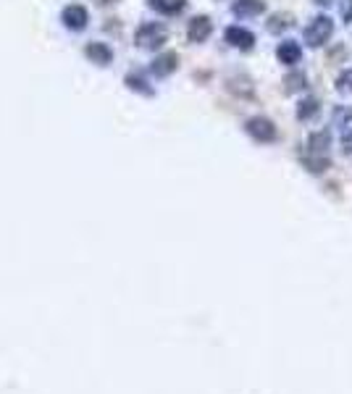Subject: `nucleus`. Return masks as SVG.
<instances>
[{"instance_id": "1", "label": "nucleus", "mask_w": 352, "mask_h": 394, "mask_svg": "<svg viewBox=\"0 0 352 394\" xmlns=\"http://www.w3.org/2000/svg\"><path fill=\"white\" fill-rule=\"evenodd\" d=\"M166 40H168V32H166L161 21H145L134 34V43L142 50H158V47H163Z\"/></svg>"}, {"instance_id": "2", "label": "nucleus", "mask_w": 352, "mask_h": 394, "mask_svg": "<svg viewBox=\"0 0 352 394\" xmlns=\"http://www.w3.org/2000/svg\"><path fill=\"white\" fill-rule=\"evenodd\" d=\"M334 34V19L331 16H316L313 21H310L308 27H305V32H302V37H305V43H308V47H321V45L329 43V37Z\"/></svg>"}, {"instance_id": "3", "label": "nucleus", "mask_w": 352, "mask_h": 394, "mask_svg": "<svg viewBox=\"0 0 352 394\" xmlns=\"http://www.w3.org/2000/svg\"><path fill=\"white\" fill-rule=\"evenodd\" d=\"M245 131H248L255 142H274V140H276V127H274V121H271V118H265V116L248 118Z\"/></svg>"}, {"instance_id": "4", "label": "nucleus", "mask_w": 352, "mask_h": 394, "mask_svg": "<svg viewBox=\"0 0 352 394\" xmlns=\"http://www.w3.org/2000/svg\"><path fill=\"white\" fill-rule=\"evenodd\" d=\"M60 21H63V27H66V30L82 32L85 27H87L89 14H87V8H82V6H76V3H74V6H66V8H63Z\"/></svg>"}, {"instance_id": "5", "label": "nucleus", "mask_w": 352, "mask_h": 394, "mask_svg": "<svg viewBox=\"0 0 352 394\" xmlns=\"http://www.w3.org/2000/svg\"><path fill=\"white\" fill-rule=\"evenodd\" d=\"M223 40L236 47V50H252L255 47V34L245 27H229V30L223 32Z\"/></svg>"}, {"instance_id": "6", "label": "nucleus", "mask_w": 352, "mask_h": 394, "mask_svg": "<svg viewBox=\"0 0 352 394\" xmlns=\"http://www.w3.org/2000/svg\"><path fill=\"white\" fill-rule=\"evenodd\" d=\"M276 58H279V63L292 69V66H297L302 61V47H300V43H294V40H284L276 47Z\"/></svg>"}, {"instance_id": "7", "label": "nucleus", "mask_w": 352, "mask_h": 394, "mask_svg": "<svg viewBox=\"0 0 352 394\" xmlns=\"http://www.w3.org/2000/svg\"><path fill=\"white\" fill-rule=\"evenodd\" d=\"M210 32H213L210 19L208 16H195L190 21V27H187V37H190V43H206L210 37Z\"/></svg>"}, {"instance_id": "8", "label": "nucleus", "mask_w": 352, "mask_h": 394, "mask_svg": "<svg viewBox=\"0 0 352 394\" xmlns=\"http://www.w3.org/2000/svg\"><path fill=\"white\" fill-rule=\"evenodd\" d=\"M265 11L263 0H236L232 6V14L236 19H252V16H261Z\"/></svg>"}, {"instance_id": "9", "label": "nucleus", "mask_w": 352, "mask_h": 394, "mask_svg": "<svg viewBox=\"0 0 352 394\" xmlns=\"http://www.w3.org/2000/svg\"><path fill=\"white\" fill-rule=\"evenodd\" d=\"M85 56H87L92 63H98V66H108V63L113 61V50L105 43H89L87 47H85Z\"/></svg>"}, {"instance_id": "10", "label": "nucleus", "mask_w": 352, "mask_h": 394, "mask_svg": "<svg viewBox=\"0 0 352 394\" xmlns=\"http://www.w3.org/2000/svg\"><path fill=\"white\" fill-rule=\"evenodd\" d=\"M176 66H179V58H176V53H163V56H158V58L153 61L150 72L155 74V76H168V74L176 72Z\"/></svg>"}, {"instance_id": "11", "label": "nucleus", "mask_w": 352, "mask_h": 394, "mask_svg": "<svg viewBox=\"0 0 352 394\" xmlns=\"http://www.w3.org/2000/svg\"><path fill=\"white\" fill-rule=\"evenodd\" d=\"M321 113V102L318 98H302V100L297 102V118L305 124V121H316Z\"/></svg>"}, {"instance_id": "12", "label": "nucleus", "mask_w": 352, "mask_h": 394, "mask_svg": "<svg viewBox=\"0 0 352 394\" xmlns=\"http://www.w3.org/2000/svg\"><path fill=\"white\" fill-rule=\"evenodd\" d=\"M147 6L163 16H174L179 14V11H184L187 3H184V0H147Z\"/></svg>"}, {"instance_id": "13", "label": "nucleus", "mask_w": 352, "mask_h": 394, "mask_svg": "<svg viewBox=\"0 0 352 394\" xmlns=\"http://www.w3.org/2000/svg\"><path fill=\"white\" fill-rule=\"evenodd\" d=\"M305 85H308V76L302 72H294L284 79V89L287 92H300V89H305Z\"/></svg>"}, {"instance_id": "14", "label": "nucleus", "mask_w": 352, "mask_h": 394, "mask_svg": "<svg viewBox=\"0 0 352 394\" xmlns=\"http://www.w3.org/2000/svg\"><path fill=\"white\" fill-rule=\"evenodd\" d=\"M337 92H342V95H352V69H344V72L337 76Z\"/></svg>"}, {"instance_id": "15", "label": "nucleus", "mask_w": 352, "mask_h": 394, "mask_svg": "<svg viewBox=\"0 0 352 394\" xmlns=\"http://www.w3.org/2000/svg\"><path fill=\"white\" fill-rule=\"evenodd\" d=\"M352 121V108L350 105H339L337 111H334V124L342 127V129H347Z\"/></svg>"}, {"instance_id": "16", "label": "nucleus", "mask_w": 352, "mask_h": 394, "mask_svg": "<svg viewBox=\"0 0 352 394\" xmlns=\"http://www.w3.org/2000/svg\"><path fill=\"white\" fill-rule=\"evenodd\" d=\"M287 27H292V16H287V14H276L268 21V30L271 32H281V30H287Z\"/></svg>"}, {"instance_id": "17", "label": "nucleus", "mask_w": 352, "mask_h": 394, "mask_svg": "<svg viewBox=\"0 0 352 394\" xmlns=\"http://www.w3.org/2000/svg\"><path fill=\"white\" fill-rule=\"evenodd\" d=\"M126 85H129V89H137V92H142V95H153V89L150 87H145L147 82L142 79V76H126Z\"/></svg>"}, {"instance_id": "18", "label": "nucleus", "mask_w": 352, "mask_h": 394, "mask_svg": "<svg viewBox=\"0 0 352 394\" xmlns=\"http://www.w3.org/2000/svg\"><path fill=\"white\" fill-rule=\"evenodd\" d=\"M342 19H344V24L347 27H352V0H342Z\"/></svg>"}, {"instance_id": "19", "label": "nucleus", "mask_w": 352, "mask_h": 394, "mask_svg": "<svg viewBox=\"0 0 352 394\" xmlns=\"http://www.w3.org/2000/svg\"><path fill=\"white\" fill-rule=\"evenodd\" d=\"M342 150H344L347 155H352V127L344 129V134H342Z\"/></svg>"}, {"instance_id": "20", "label": "nucleus", "mask_w": 352, "mask_h": 394, "mask_svg": "<svg viewBox=\"0 0 352 394\" xmlns=\"http://www.w3.org/2000/svg\"><path fill=\"white\" fill-rule=\"evenodd\" d=\"M313 3H316V6H321V8H329L334 0H313Z\"/></svg>"}]
</instances>
